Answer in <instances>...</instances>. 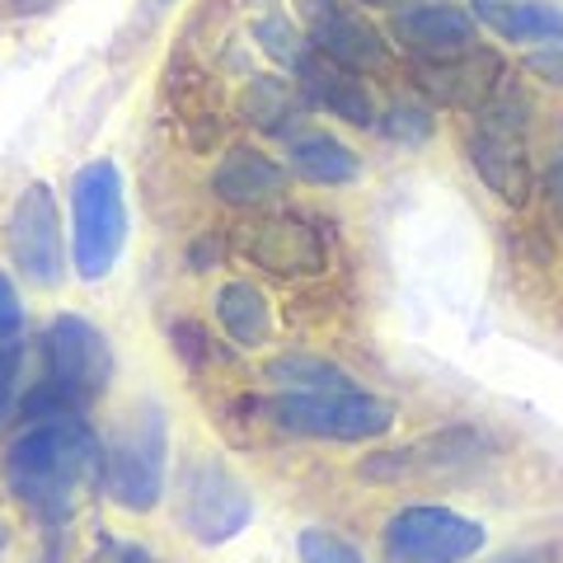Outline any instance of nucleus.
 Listing matches in <instances>:
<instances>
[{
  "label": "nucleus",
  "mask_w": 563,
  "mask_h": 563,
  "mask_svg": "<svg viewBox=\"0 0 563 563\" xmlns=\"http://www.w3.org/2000/svg\"><path fill=\"white\" fill-rule=\"evenodd\" d=\"M99 442L80 418H47L29 428L5 446V488L29 512L62 521L76 503V493L99 474Z\"/></svg>",
  "instance_id": "obj_1"
},
{
  "label": "nucleus",
  "mask_w": 563,
  "mask_h": 563,
  "mask_svg": "<svg viewBox=\"0 0 563 563\" xmlns=\"http://www.w3.org/2000/svg\"><path fill=\"white\" fill-rule=\"evenodd\" d=\"M113 380V347L85 314H57L43 329V385L24 399L29 422L76 418Z\"/></svg>",
  "instance_id": "obj_2"
},
{
  "label": "nucleus",
  "mask_w": 563,
  "mask_h": 563,
  "mask_svg": "<svg viewBox=\"0 0 563 563\" xmlns=\"http://www.w3.org/2000/svg\"><path fill=\"white\" fill-rule=\"evenodd\" d=\"M531 99L521 85L507 76L484 109H474V128L465 136V155L479 184L507 207H526L536 192V169H531Z\"/></svg>",
  "instance_id": "obj_3"
},
{
  "label": "nucleus",
  "mask_w": 563,
  "mask_h": 563,
  "mask_svg": "<svg viewBox=\"0 0 563 563\" xmlns=\"http://www.w3.org/2000/svg\"><path fill=\"white\" fill-rule=\"evenodd\" d=\"M165 479H169V422L161 404H136L99 451L103 498L132 517H146L165 503Z\"/></svg>",
  "instance_id": "obj_4"
},
{
  "label": "nucleus",
  "mask_w": 563,
  "mask_h": 563,
  "mask_svg": "<svg viewBox=\"0 0 563 563\" xmlns=\"http://www.w3.org/2000/svg\"><path fill=\"white\" fill-rule=\"evenodd\" d=\"M128 250V188L113 161H90L70 179V268L103 282Z\"/></svg>",
  "instance_id": "obj_5"
},
{
  "label": "nucleus",
  "mask_w": 563,
  "mask_h": 563,
  "mask_svg": "<svg viewBox=\"0 0 563 563\" xmlns=\"http://www.w3.org/2000/svg\"><path fill=\"white\" fill-rule=\"evenodd\" d=\"M263 418L287 437L306 442H380L395 428V409L366 390H333V395H273Z\"/></svg>",
  "instance_id": "obj_6"
},
{
  "label": "nucleus",
  "mask_w": 563,
  "mask_h": 563,
  "mask_svg": "<svg viewBox=\"0 0 563 563\" xmlns=\"http://www.w3.org/2000/svg\"><path fill=\"white\" fill-rule=\"evenodd\" d=\"M488 544V526L442 503H409L385 521V563H470Z\"/></svg>",
  "instance_id": "obj_7"
},
{
  "label": "nucleus",
  "mask_w": 563,
  "mask_h": 563,
  "mask_svg": "<svg viewBox=\"0 0 563 563\" xmlns=\"http://www.w3.org/2000/svg\"><path fill=\"white\" fill-rule=\"evenodd\" d=\"M254 521V493L217 455H192L179 474V526L198 544H225Z\"/></svg>",
  "instance_id": "obj_8"
},
{
  "label": "nucleus",
  "mask_w": 563,
  "mask_h": 563,
  "mask_svg": "<svg viewBox=\"0 0 563 563\" xmlns=\"http://www.w3.org/2000/svg\"><path fill=\"white\" fill-rule=\"evenodd\" d=\"M5 250H10L14 273H20L24 282H33V287L52 291V287L66 282L70 250H66L57 198H52V188L43 179L29 184L20 198H14L10 221H5Z\"/></svg>",
  "instance_id": "obj_9"
},
{
  "label": "nucleus",
  "mask_w": 563,
  "mask_h": 563,
  "mask_svg": "<svg viewBox=\"0 0 563 563\" xmlns=\"http://www.w3.org/2000/svg\"><path fill=\"white\" fill-rule=\"evenodd\" d=\"M306 43L347 70H376L385 62V33L352 0H306Z\"/></svg>",
  "instance_id": "obj_10"
},
{
  "label": "nucleus",
  "mask_w": 563,
  "mask_h": 563,
  "mask_svg": "<svg viewBox=\"0 0 563 563\" xmlns=\"http://www.w3.org/2000/svg\"><path fill=\"white\" fill-rule=\"evenodd\" d=\"M385 38L399 52H409L413 62L432 66V62H451V57H461V52L479 47V24H474L470 10L451 5V0H428V5L390 14Z\"/></svg>",
  "instance_id": "obj_11"
},
{
  "label": "nucleus",
  "mask_w": 563,
  "mask_h": 563,
  "mask_svg": "<svg viewBox=\"0 0 563 563\" xmlns=\"http://www.w3.org/2000/svg\"><path fill=\"white\" fill-rule=\"evenodd\" d=\"M244 258L273 277H314L329 268L320 231L296 211H273V217L254 221L250 235H244Z\"/></svg>",
  "instance_id": "obj_12"
},
{
  "label": "nucleus",
  "mask_w": 563,
  "mask_h": 563,
  "mask_svg": "<svg viewBox=\"0 0 563 563\" xmlns=\"http://www.w3.org/2000/svg\"><path fill=\"white\" fill-rule=\"evenodd\" d=\"M488 451V442L474 428H451V432H432L413 446H399V451H376L357 465L362 479H418V474H451V470H465L474 465L479 455Z\"/></svg>",
  "instance_id": "obj_13"
},
{
  "label": "nucleus",
  "mask_w": 563,
  "mask_h": 563,
  "mask_svg": "<svg viewBox=\"0 0 563 563\" xmlns=\"http://www.w3.org/2000/svg\"><path fill=\"white\" fill-rule=\"evenodd\" d=\"M503 57L488 47H470L451 62H432L418 66V95L432 103V109H484V103L498 95L503 85Z\"/></svg>",
  "instance_id": "obj_14"
},
{
  "label": "nucleus",
  "mask_w": 563,
  "mask_h": 563,
  "mask_svg": "<svg viewBox=\"0 0 563 563\" xmlns=\"http://www.w3.org/2000/svg\"><path fill=\"white\" fill-rule=\"evenodd\" d=\"M291 80L306 90L310 109H324L339 122H347V128H376L380 109H376V99H372V90H366V80L357 76V70H347L339 62L320 57L314 47H306L291 66Z\"/></svg>",
  "instance_id": "obj_15"
},
{
  "label": "nucleus",
  "mask_w": 563,
  "mask_h": 563,
  "mask_svg": "<svg viewBox=\"0 0 563 563\" xmlns=\"http://www.w3.org/2000/svg\"><path fill=\"white\" fill-rule=\"evenodd\" d=\"M211 192H217V202H225V207L258 211V207L282 202L287 169L258 146H231L217 161V169H211Z\"/></svg>",
  "instance_id": "obj_16"
},
{
  "label": "nucleus",
  "mask_w": 563,
  "mask_h": 563,
  "mask_svg": "<svg viewBox=\"0 0 563 563\" xmlns=\"http://www.w3.org/2000/svg\"><path fill=\"white\" fill-rule=\"evenodd\" d=\"M474 24L493 38L517 47H559L563 43V10L550 0H474Z\"/></svg>",
  "instance_id": "obj_17"
},
{
  "label": "nucleus",
  "mask_w": 563,
  "mask_h": 563,
  "mask_svg": "<svg viewBox=\"0 0 563 563\" xmlns=\"http://www.w3.org/2000/svg\"><path fill=\"white\" fill-rule=\"evenodd\" d=\"M310 113L306 90L291 76H277V70H263L240 90V118L250 122L263 136H301V122Z\"/></svg>",
  "instance_id": "obj_18"
},
{
  "label": "nucleus",
  "mask_w": 563,
  "mask_h": 563,
  "mask_svg": "<svg viewBox=\"0 0 563 563\" xmlns=\"http://www.w3.org/2000/svg\"><path fill=\"white\" fill-rule=\"evenodd\" d=\"M211 310H217V324L235 347L258 352L273 343V306L254 282H244V277L221 282L217 296H211Z\"/></svg>",
  "instance_id": "obj_19"
},
{
  "label": "nucleus",
  "mask_w": 563,
  "mask_h": 563,
  "mask_svg": "<svg viewBox=\"0 0 563 563\" xmlns=\"http://www.w3.org/2000/svg\"><path fill=\"white\" fill-rule=\"evenodd\" d=\"M287 169L314 188H347L362 179V155L329 132H301L287 141Z\"/></svg>",
  "instance_id": "obj_20"
},
{
  "label": "nucleus",
  "mask_w": 563,
  "mask_h": 563,
  "mask_svg": "<svg viewBox=\"0 0 563 563\" xmlns=\"http://www.w3.org/2000/svg\"><path fill=\"white\" fill-rule=\"evenodd\" d=\"M263 376L277 385V395H333V390H357V380H352L339 362L320 357V352H277Z\"/></svg>",
  "instance_id": "obj_21"
},
{
  "label": "nucleus",
  "mask_w": 563,
  "mask_h": 563,
  "mask_svg": "<svg viewBox=\"0 0 563 563\" xmlns=\"http://www.w3.org/2000/svg\"><path fill=\"white\" fill-rule=\"evenodd\" d=\"M376 132L395 146H428L437 136V109L422 95H395L376 113Z\"/></svg>",
  "instance_id": "obj_22"
},
{
  "label": "nucleus",
  "mask_w": 563,
  "mask_h": 563,
  "mask_svg": "<svg viewBox=\"0 0 563 563\" xmlns=\"http://www.w3.org/2000/svg\"><path fill=\"white\" fill-rule=\"evenodd\" d=\"M296 559L301 563H366V554L347 536L329 531V526H306L296 536Z\"/></svg>",
  "instance_id": "obj_23"
},
{
  "label": "nucleus",
  "mask_w": 563,
  "mask_h": 563,
  "mask_svg": "<svg viewBox=\"0 0 563 563\" xmlns=\"http://www.w3.org/2000/svg\"><path fill=\"white\" fill-rule=\"evenodd\" d=\"M254 38H258V47L268 52V57L277 62V66H296V57L310 47L306 38H301V29H296L287 14H263V20L254 24Z\"/></svg>",
  "instance_id": "obj_24"
},
{
  "label": "nucleus",
  "mask_w": 563,
  "mask_h": 563,
  "mask_svg": "<svg viewBox=\"0 0 563 563\" xmlns=\"http://www.w3.org/2000/svg\"><path fill=\"white\" fill-rule=\"evenodd\" d=\"M20 372H24V343H0V422L14 413V395H20Z\"/></svg>",
  "instance_id": "obj_25"
},
{
  "label": "nucleus",
  "mask_w": 563,
  "mask_h": 563,
  "mask_svg": "<svg viewBox=\"0 0 563 563\" xmlns=\"http://www.w3.org/2000/svg\"><path fill=\"white\" fill-rule=\"evenodd\" d=\"M20 333H24V301H20L14 277L0 268V343H14Z\"/></svg>",
  "instance_id": "obj_26"
},
{
  "label": "nucleus",
  "mask_w": 563,
  "mask_h": 563,
  "mask_svg": "<svg viewBox=\"0 0 563 563\" xmlns=\"http://www.w3.org/2000/svg\"><path fill=\"white\" fill-rule=\"evenodd\" d=\"M521 76H531L540 85H563V43L559 47H540L521 62Z\"/></svg>",
  "instance_id": "obj_27"
},
{
  "label": "nucleus",
  "mask_w": 563,
  "mask_h": 563,
  "mask_svg": "<svg viewBox=\"0 0 563 563\" xmlns=\"http://www.w3.org/2000/svg\"><path fill=\"white\" fill-rule=\"evenodd\" d=\"M95 563H161V559H155L151 550H141V544H132V540H109L103 536Z\"/></svg>",
  "instance_id": "obj_28"
},
{
  "label": "nucleus",
  "mask_w": 563,
  "mask_h": 563,
  "mask_svg": "<svg viewBox=\"0 0 563 563\" xmlns=\"http://www.w3.org/2000/svg\"><path fill=\"white\" fill-rule=\"evenodd\" d=\"M544 188H550L554 217H559V225H563V141H559V151H554V161H550V174H544Z\"/></svg>",
  "instance_id": "obj_29"
},
{
  "label": "nucleus",
  "mask_w": 563,
  "mask_h": 563,
  "mask_svg": "<svg viewBox=\"0 0 563 563\" xmlns=\"http://www.w3.org/2000/svg\"><path fill=\"white\" fill-rule=\"evenodd\" d=\"M357 5H366V10H390V14H404V10H413V5H428V0H357Z\"/></svg>",
  "instance_id": "obj_30"
},
{
  "label": "nucleus",
  "mask_w": 563,
  "mask_h": 563,
  "mask_svg": "<svg viewBox=\"0 0 563 563\" xmlns=\"http://www.w3.org/2000/svg\"><path fill=\"white\" fill-rule=\"evenodd\" d=\"M493 563H554V554L550 550H517V554H503Z\"/></svg>",
  "instance_id": "obj_31"
},
{
  "label": "nucleus",
  "mask_w": 563,
  "mask_h": 563,
  "mask_svg": "<svg viewBox=\"0 0 563 563\" xmlns=\"http://www.w3.org/2000/svg\"><path fill=\"white\" fill-rule=\"evenodd\" d=\"M5 544H10V536H5V521H0V554H5Z\"/></svg>",
  "instance_id": "obj_32"
},
{
  "label": "nucleus",
  "mask_w": 563,
  "mask_h": 563,
  "mask_svg": "<svg viewBox=\"0 0 563 563\" xmlns=\"http://www.w3.org/2000/svg\"><path fill=\"white\" fill-rule=\"evenodd\" d=\"M165 5H169V0H165Z\"/></svg>",
  "instance_id": "obj_33"
}]
</instances>
